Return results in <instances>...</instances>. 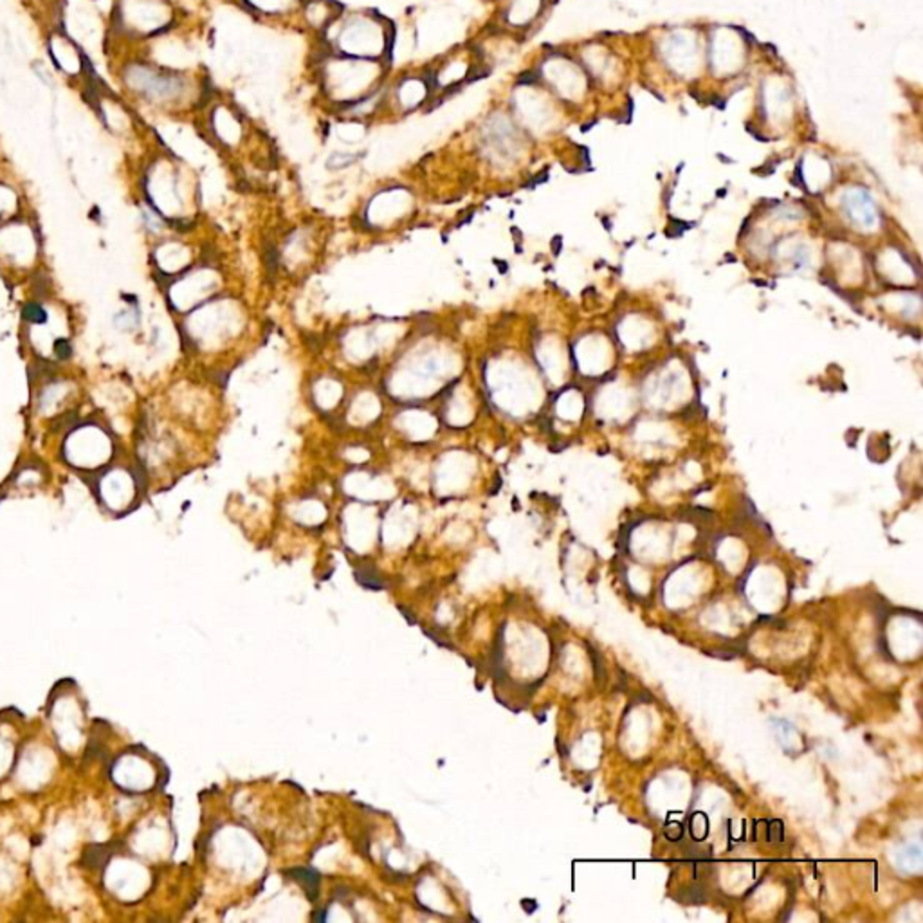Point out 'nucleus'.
<instances>
[{"instance_id":"nucleus-3","label":"nucleus","mask_w":923,"mask_h":923,"mask_svg":"<svg viewBox=\"0 0 923 923\" xmlns=\"http://www.w3.org/2000/svg\"><path fill=\"white\" fill-rule=\"evenodd\" d=\"M424 87H426V83H422L420 80H406L399 87V102L406 109H413L419 103H422L424 96H426L427 89H424Z\"/></svg>"},{"instance_id":"nucleus-4","label":"nucleus","mask_w":923,"mask_h":923,"mask_svg":"<svg viewBox=\"0 0 923 923\" xmlns=\"http://www.w3.org/2000/svg\"><path fill=\"white\" fill-rule=\"evenodd\" d=\"M467 65L462 60H449L446 65L438 71V82H442L444 85H451V83H457L458 80L464 78L466 75Z\"/></svg>"},{"instance_id":"nucleus-2","label":"nucleus","mask_w":923,"mask_h":923,"mask_svg":"<svg viewBox=\"0 0 923 923\" xmlns=\"http://www.w3.org/2000/svg\"><path fill=\"white\" fill-rule=\"evenodd\" d=\"M337 48L350 58L376 60L386 48L383 24L372 16H352L337 33Z\"/></svg>"},{"instance_id":"nucleus-1","label":"nucleus","mask_w":923,"mask_h":923,"mask_svg":"<svg viewBox=\"0 0 923 923\" xmlns=\"http://www.w3.org/2000/svg\"><path fill=\"white\" fill-rule=\"evenodd\" d=\"M327 87L343 103H357V98L366 94L370 85L379 78V65L373 60L339 58L329 63L325 69Z\"/></svg>"},{"instance_id":"nucleus-5","label":"nucleus","mask_w":923,"mask_h":923,"mask_svg":"<svg viewBox=\"0 0 923 923\" xmlns=\"http://www.w3.org/2000/svg\"><path fill=\"white\" fill-rule=\"evenodd\" d=\"M247 2L266 13L285 11V9L293 4V0H247Z\"/></svg>"}]
</instances>
